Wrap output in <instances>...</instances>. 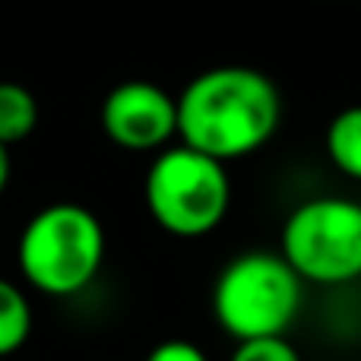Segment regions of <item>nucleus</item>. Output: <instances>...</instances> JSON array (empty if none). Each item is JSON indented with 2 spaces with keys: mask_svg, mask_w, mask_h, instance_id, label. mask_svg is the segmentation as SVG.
<instances>
[{
  "mask_svg": "<svg viewBox=\"0 0 361 361\" xmlns=\"http://www.w3.org/2000/svg\"><path fill=\"white\" fill-rule=\"evenodd\" d=\"M279 118V89L254 67L203 70L178 95V140L225 165L263 149Z\"/></svg>",
  "mask_w": 361,
  "mask_h": 361,
  "instance_id": "nucleus-1",
  "label": "nucleus"
},
{
  "mask_svg": "<svg viewBox=\"0 0 361 361\" xmlns=\"http://www.w3.org/2000/svg\"><path fill=\"white\" fill-rule=\"evenodd\" d=\"M105 225L82 203L42 206L16 241V267L25 286L48 298H73L105 267Z\"/></svg>",
  "mask_w": 361,
  "mask_h": 361,
  "instance_id": "nucleus-2",
  "label": "nucleus"
},
{
  "mask_svg": "<svg viewBox=\"0 0 361 361\" xmlns=\"http://www.w3.org/2000/svg\"><path fill=\"white\" fill-rule=\"evenodd\" d=\"M301 276L273 250L238 254L212 286L216 324L235 343L286 336L301 307Z\"/></svg>",
  "mask_w": 361,
  "mask_h": 361,
  "instance_id": "nucleus-3",
  "label": "nucleus"
},
{
  "mask_svg": "<svg viewBox=\"0 0 361 361\" xmlns=\"http://www.w3.org/2000/svg\"><path fill=\"white\" fill-rule=\"evenodd\" d=\"M143 200L152 222L171 238H203L228 216V169L193 146H169L146 171Z\"/></svg>",
  "mask_w": 361,
  "mask_h": 361,
  "instance_id": "nucleus-4",
  "label": "nucleus"
},
{
  "mask_svg": "<svg viewBox=\"0 0 361 361\" xmlns=\"http://www.w3.org/2000/svg\"><path fill=\"white\" fill-rule=\"evenodd\" d=\"M279 254L305 282L339 286L361 276V203L343 197L305 200L282 225Z\"/></svg>",
  "mask_w": 361,
  "mask_h": 361,
  "instance_id": "nucleus-5",
  "label": "nucleus"
},
{
  "mask_svg": "<svg viewBox=\"0 0 361 361\" xmlns=\"http://www.w3.org/2000/svg\"><path fill=\"white\" fill-rule=\"evenodd\" d=\"M102 130L118 149L162 152L178 137V99L149 80H127L102 102Z\"/></svg>",
  "mask_w": 361,
  "mask_h": 361,
  "instance_id": "nucleus-6",
  "label": "nucleus"
},
{
  "mask_svg": "<svg viewBox=\"0 0 361 361\" xmlns=\"http://www.w3.org/2000/svg\"><path fill=\"white\" fill-rule=\"evenodd\" d=\"M32 326H35V314L29 295L23 292V286L0 276V358H10L29 343Z\"/></svg>",
  "mask_w": 361,
  "mask_h": 361,
  "instance_id": "nucleus-7",
  "label": "nucleus"
},
{
  "mask_svg": "<svg viewBox=\"0 0 361 361\" xmlns=\"http://www.w3.org/2000/svg\"><path fill=\"white\" fill-rule=\"evenodd\" d=\"M38 127V102L23 82H0V143L16 146Z\"/></svg>",
  "mask_w": 361,
  "mask_h": 361,
  "instance_id": "nucleus-8",
  "label": "nucleus"
},
{
  "mask_svg": "<svg viewBox=\"0 0 361 361\" xmlns=\"http://www.w3.org/2000/svg\"><path fill=\"white\" fill-rule=\"evenodd\" d=\"M326 156L343 175L361 180V105L339 111L326 127Z\"/></svg>",
  "mask_w": 361,
  "mask_h": 361,
  "instance_id": "nucleus-9",
  "label": "nucleus"
},
{
  "mask_svg": "<svg viewBox=\"0 0 361 361\" xmlns=\"http://www.w3.org/2000/svg\"><path fill=\"white\" fill-rule=\"evenodd\" d=\"M228 361H301V355L286 336H263L238 343Z\"/></svg>",
  "mask_w": 361,
  "mask_h": 361,
  "instance_id": "nucleus-10",
  "label": "nucleus"
},
{
  "mask_svg": "<svg viewBox=\"0 0 361 361\" xmlns=\"http://www.w3.org/2000/svg\"><path fill=\"white\" fill-rule=\"evenodd\" d=\"M146 361H209L206 352L190 339H165L146 355Z\"/></svg>",
  "mask_w": 361,
  "mask_h": 361,
  "instance_id": "nucleus-11",
  "label": "nucleus"
},
{
  "mask_svg": "<svg viewBox=\"0 0 361 361\" xmlns=\"http://www.w3.org/2000/svg\"><path fill=\"white\" fill-rule=\"evenodd\" d=\"M10 175H13V159H10V146L0 143V197L10 187Z\"/></svg>",
  "mask_w": 361,
  "mask_h": 361,
  "instance_id": "nucleus-12",
  "label": "nucleus"
}]
</instances>
